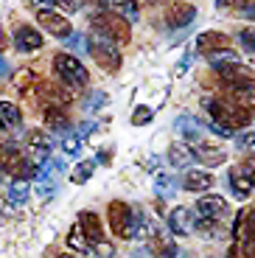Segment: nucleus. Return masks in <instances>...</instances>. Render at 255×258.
Masks as SVG:
<instances>
[{"label": "nucleus", "instance_id": "obj_1", "mask_svg": "<svg viewBox=\"0 0 255 258\" xmlns=\"http://www.w3.org/2000/svg\"><path fill=\"white\" fill-rule=\"evenodd\" d=\"M87 51L93 53V59L101 64L104 71H118L121 68V53L115 48V39L96 31V28H93V34H87Z\"/></svg>", "mask_w": 255, "mask_h": 258}, {"label": "nucleus", "instance_id": "obj_2", "mask_svg": "<svg viewBox=\"0 0 255 258\" xmlns=\"http://www.w3.org/2000/svg\"><path fill=\"white\" fill-rule=\"evenodd\" d=\"M205 110L213 115V121H222L224 126L236 129V126H244L249 121V112L244 110L238 101H227V98H205Z\"/></svg>", "mask_w": 255, "mask_h": 258}, {"label": "nucleus", "instance_id": "obj_3", "mask_svg": "<svg viewBox=\"0 0 255 258\" xmlns=\"http://www.w3.org/2000/svg\"><path fill=\"white\" fill-rule=\"evenodd\" d=\"M90 26L96 31L107 34V37H112L115 42H129V20L123 14L112 12V9H101V14H93Z\"/></svg>", "mask_w": 255, "mask_h": 258}, {"label": "nucleus", "instance_id": "obj_4", "mask_svg": "<svg viewBox=\"0 0 255 258\" xmlns=\"http://www.w3.org/2000/svg\"><path fill=\"white\" fill-rule=\"evenodd\" d=\"M53 71H56L59 82L73 84V87H84L87 79H90L87 68H84L76 56H71V53H56V56H53Z\"/></svg>", "mask_w": 255, "mask_h": 258}, {"label": "nucleus", "instance_id": "obj_5", "mask_svg": "<svg viewBox=\"0 0 255 258\" xmlns=\"http://www.w3.org/2000/svg\"><path fill=\"white\" fill-rule=\"evenodd\" d=\"M107 222L109 230L121 239H135V208H129L126 202L115 200L107 208Z\"/></svg>", "mask_w": 255, "mask_h": 258}, {"label": "nucleus", "instance_id": "obj_6", "mask_svg": "<svg viewBox=\"0 0 255 258\" xmlns=\"http://www.w3.org/2000/svg\"><path fill=\"white\" fill-rule=\"evenodd\" d=\"M219 76H222L224 84H227V90L230 87H255V73L241 62L222 64V68H219Z\"/></svg>", "mask_w": 255, "mask_h": 258}, {"label": "nucleus", "instance_id": "obj_7", "mask_svg": "<svg viewBox=\"0 0 255 258\" xmlns=\"http://www.w3.org/2000/svg\"><path fill=\"white\" fill-rule=\"evenodd\" d=\"M168 227H171L174 236H191L197 230V216H194V208L177 205L168 216Z\"/></svg>", "mask_w": 255, "mask_h": 258}, {"label": "nucleus", "instance_id": "obj_8", "mask_svg": "<svg viewBox=\"0 0 255 258\" xmlns=\"http://www.w3.org/2000/svg\"><path fill=\"white\" fill-rule=\"evenodd\" d=\"M227 200H222V197H202V200L197 202V208H194V213H197L199 219H208V222H219L227 216Z\"/></svg>", "mask_w": 255, "mask_h": 258}, {"label": "nucleus", "instance_id": "obj_9", "mask_svg": "<svg viewBox=\"0 0 255 258\" xmlns=\"http://www.w3.org/2000/svg\"><path fill=\"white\" fill-rule=\"evenodd\" d=\"M37 20H39V26H42L45 31L53 34V37H59V39H68L73 34V26L56 12H37Z\"/></svg>", "mask_w": 255, "mask_h": 258}, {"label": "nucleus", "instance_id": "obj_10", "mask_svg": "<svg viewBox=\"0 0 255 258\" xmlns=\"http://www.w3.org/2000/svg\"><path fill=\"white\" fill-rule=\"evenodd\" d=\"M14 45L17 51L23 53H31V51H39L42 48V34L31 26H17L14 28Z\"/></svg>", "mask_w": 255, "mask_h": 258}, {"label": "nucleus", "instance_id": "obj_11", "mask_svg": "<svg viewBox=\"0 0 255 258\" xmlns=\"http://www.w3.org/2000/svg\"><path fill=\"white\" fill-rule=\"evenodd\" d=\"M227 182H230V194L236 197V200H247L249 191L255 188V182L249 180L247 174V168H230V174H227Z\"/></svg>", "mask_w": 255, "mask_h": 258}, {"label": "nucleus", "instance_id": "obj_12", "mask_svg": "<svg viewBox=\"0 0 255 258\" xmlns=\"http://www.w3.org/2000/svg\"><path fill=\"white\" fill-rule=\"evenodd\" d=\"M194 160H197V155H194V149L188 146V143H171L168 146V163H171L174 168H188L194 166Z\"/></svg>", "mask_w": 255, "mask_h": 258}, {"label": "nucleus", "instance_id": "obj_13", "mask_svg": "<svg viewBox=\"0 0 255 258\" xmlns=\"http://www.w3.org/2000/svg\"><path fill=\"white\" fill-rule=\"evenodd\" d=\"M194 155H197V160L202 163V166H222L224 160H227V155H224V149L219 146H211V143H197V149H194Z\"/></svg>", "mask_w": 255, "mask_h": 258}, {"label": "nucleus", "instance_id": "obj_14", "mask_svg": "<svg viewBox=\"0 0 255 258\" xmlns=\"http://www.w3.org/2000/svg\"><path fill=\"white\" fill-rule=\"evenodd\" d=\"M219 48H227V37H224L222 31H202L197 37V53H213L219 51Z\"/></svg>", "mask_w": 255, "mask_h": 258}, {"label": "nucleus", "instance_id": "obj_15", "mask_svg": "<svg viewBox=\"0 0 255 258\" xmlns=\"http://www.w3.org/2000/svg\"><path fill=\"white\" fill-rule=\"evenodd\" d=\"M194 20H197V6H188V3L174 6L171 12L166 14V23L171 28H185V26H191Z\"/></svg>", "mask_w": 255, "mask_h": 258}, {"label": "nucleus", "instance_id": "obj_16", "mask_svg": "<svg viewBox=\"0 0 255 258\" xmlns=\"http://www.w3.org/2000/svg\"><path fill=\"white\" fill-rule=\"evenodd\" d=\"M79 227L84 230V236H87L90 244H96V241H101V222H98L96 213H90V211H82L79 213Z\"/></svg>", "mask_w": 255, "mask_h": 258}, {"label": "nucleus", "instance_id": "obj_17", "mask_svg": "<svg viewBox=\"0 0 255 258\" xmlns=\"http://www.w3.org/2000/svg\"><path fill=\"white\" fill-rule=\"evenodd\" d=\"M182 188L191 194H202L208 191V188H213V177L208 174V171H188L182 180Z\"/></svg>", "mask_w": 255, "mask_h": 258}, {"label": "nucleus", "instance_id": "obj_18", "mask_svg": "<svg viewBox=\"0 0 255 258\" xmlns=\"http://www.w3.org/2000/svg\"><path fill=\"white\" fill-rule=\"evenodd\" d=\"M96 3L101 9H112V12L123 14L129 23H135V20H138V3H135V0H96Z\"/></svg>", "mask_w": 255, "mask_h": 258}, {"label": "nucleus", "instance_id": "obj_19", "mask_svg": "<svg viewBox=\"0 0 255 258\" xmlns=\"http://www.w3.org/2000/svg\"><path fill=\"white\" fill-rule=\"evenodd\" d=\"M28 180L26 177H20V180H14L12 185L6 188V200H9V205H23V202L28 200Z\"/></svg>", "mask_w": 255, "mask_h": 258}, {"label": "nucleus", "instance_id": "obj_20", "mask_svg": "<svg viewBox=\"0 0 255 258\" xmlns=\"http://www.w3.org/2000/svg\"><path fill=\"white\" fill-rule=\"evenodd\" d=\"M68 247L71 250H76V252H84V255H90L93 252V244L87 241V236H84V230L82 227H71V233H68Z\"/></svg>", "mask_w": 255, "mask_h": 258}, {"label": "nucleus", "instance_id": "obj_21", "mask_svg": "<svg viewBox=\"0 0 255 258\" xmlns=\"http://www.w3.org/2000/svg\"><path fill=\"white\" fill-rule=\"evenodd\" d=\"M45 121H48V129H51V132L68 135V118H65L56 107H45Z\"/></svg>", "mask_w": 255, "mask_h": 258}, {"label": "nucleus", "instance_id": "obj_22", "mask_svg": "<svg viewBox=\"0 0 255 258\" xmlns=\"http://www.w3.org/2000/svg\"><path fill=\"white\" fill-rule=\"evenodd\" d=\"M177 129L185 135V141L188 143H199L202 141V132H199V123H197V118H188V115H182L177 121Z\"/></svg>", "mask_w": 255, "mask_h": 258}, {"label": "nucleus", "instance_id": "obj_23", "mask_svg": "<svg viewBox=\"0 0 255 258\" xmlns=\"http://www.w3.org/2000/svg\"><path fill=\"white\" fill-rule=\"evenodd\" d=\"M93 171H96V160H84V163H76V168L71 171V182H76V185H82V182H87L90 177H93Z\"/></svg>", "mask_w": 255, "mask_h": 258}, {"label": "nucleus", "instance_id": "obj_24", "mask_svg": "<svg viewBox=\"0 0 255 258\" xmlns=\"http://www.w3.org/2000/svg\"><path fill=\"white\" fill-rule=\"evenodd\" d=\"M20 110H17V104L12 101H0V121L6 123V126H20Z\"/></svg>", "mask_w": 255, "mask_h": 258}, {"label": "nucleus", "instance_id": "obj_25", "mask_svg": "<svg viewBox=\"0 0 255 258\" xmlns=\"http://www.w3.org/2000/svg\"><path fill=\"white\" fill-rule=\"evenodd\" d=\"M208 59H211V64L213 68H222V64H230V62H238V53H233L230 48H219V51H213V53H208Z\"/></svg>", "mask_w": 255, "mask_h": 258}, {"label": "nucleus", "instance_id": "obj_26", "mask_svg": "<svg viewBox=\"0 0 255 258\" xmlns=\"http://www.w3.org/2000/svg\"><path fill=\"white\" fill-rule=\"evenodd\" d=\"M154 188H157V197H168V194L177 188V180H174V174H157Z\"/></svg>", "mask_w": 255, "mask_h": 258}, {"label": "nucleus", "instance_id": "obj_27", "mask_svg": "<svg viewBox=\"0 0 255 258\" xmlns=\"http://www.w3.org/2000/svg\"><path fill=\"white\" fill-rule=\"evenodd\" d=\"M152 118H154V110H152V107H143V104H141V107H135V112H132V123H135V126H146Z\"/></svg>", "mask_w": 255, "mask_h": 258}, {"label": "nucleus", "instance_id": "obj_28", "mask_svg": "<svg viewBox=\"0 0 255 258\" xmlns=\"http://www.w3.org/2000/svg\"><path fill=\"white\" fill-rule=\"evenodd\" d=\"M79 149H82V138L68 132V135H65V141H62V152H65V155H76Z\"/></svg>", "mask_w": 255, "mask_h": 258}, {"label": "nucleus", "instance_id": "obj_29", "mask_svg": "<svg viewBox=\"0 0 255 258\" xmlns=\"http://www.w3.org/2000/svg\"><path fill=\"white\" fill-rule=\"evenodd\" d=\"M236 146L238 152H255V132H241L236 138Z\"/></svg>", "mask_w": 255, "mask_h": 258}, {"label": "nucleus", "instance_id": "obj_30", "mask_svg": "<svg viewBox=\"0 0 255 258\" xmlns=\"http://www.w3.org/2000/svg\"><path fill=\"white\" fill-rule=\"evenodd\" d=\"M238 42H241L247 51L255 53V28H241V31H238Z\"/></svg>", "mask_w": 255, "mask_h": 258}, {"label": "nucleus", "instance_id": "obj_31", "mask_svg": "<svg viewBox=\"0 0 255 258\" xmlns=\"http://www.w3.org/2000/svg\"><path fill=\"white\" fill-rule=\"evenodd\" d=\"M107 101H109L107 93H104V90H96L93 96H90V101H87V110H101V107H104Z\"/></svg>", "mask_w": 255, "mask_h": 258}, {"label": "nucleus", "instance_id": "obj_32", "mask_svg": "<svg viewBox=\"0 0 255 258\" xmlns=\"http://www.w3.org/2000/svg\"><path fill=\"white\" fill-rule=\"evenodd\" d=\"M31 82H37V76H34L31 71H20L17 73V87L23 93H28V84H31Z\"/></svg>", "mask_w": 255, "mask_h": 258}, {"label": "nucleus", "instance_id": "obj_33", "mask_svg": "<svg viewBox=\"0 0 255 258\" xmlns=\"http://www.w3.org/2000/svg\"><path fill=\"white\" fill-rule=\"evenodd\" d=\"M208 129H211L213 135H222V138H230V135H233V129L224 126L222 121H208Z\"/></svg>", "mask_w": 255, "mask_h": 258}, {"label": "nucleus", "instance_id": "obj_34", "mask_svg": "<svg viewBox=\"0 0 255 258\" xmlns=\"http://www.w3.org/2000/svg\"><path fill=\"white\" fill-rule=\"evenodd\" d=\"M28 146H48V149H51L53 143H51V138H48V135H39V132H31V135H28Z\"/></svg>", "mask_w": 255, "mask_h": 258}, {"label": "nucleus", "instance_id": "obj_35", "mask_svg": "<svg viewBox=\"0 0 255 258\" xmlns=\"http://www.w3.org/2000/svg\"><path fill=\"white\" fill-rule=\"evenodd\" d=\"M65 42H68V48H73V51H87V37H73L71 34Z\"/></svg>", "mask_w": 255, "mask_h": 258}, {"label": "nucleus", "instance_id": "obj_36", "mask_svg": "<svg viewBox=\"0 0 255 258\" xmlns=\"http://www.w3.org/2000/svg\"><path fill=\"white\" fill-rule=\"evenodd\" d=\"M53 3H56V9H62L65 14L79 12V3H76V0H53Z\"/></svg>", "mask_w": 255, "mask_h": 258}, {"label": "nucleus", "instance_id": "obj_37", "mask_svg": "<svg viewBox=\"0 0 255 258\" xmlns=\"http://www.w3.org/2000/svg\"><path fill=\"white\" fill-rule=\"evenodd\" d=\"M93 252H98V255H115V247L112 244H107V241H96V244H93Z\"/></svg>", "mask_w": 255, "mask_h": 258}, {"label": "nucleus", "instance_id": "obj_38", "mask_svg": "<svg viewBox=\"0 0 255 258\" xmlns=\"http://www.w3.org/2000/svg\"><path fill=\"white\" fill-rule=\"evenodd\" d=\"M28 3H31V9H37V12H51V9H56L53 0H28Z\"/></svg>", "mask_w": 255, "mask_h": 258}, {"label": "nucleus", "instance_id": "obj_39", "mask_svg": "<svg viewBox=\"0 0 255 258\" xmlns=\"http://www.w3.org/2000/svg\"><path fill=\"white\" fill-rule=\"evenodd\" d=\"M238 14L247 20H255V3H238Z\"/></svg>", "mask_w": 255, "mask_h": 258}, {"label": "nucleus", "instance_id": "obj_40", "mask_svg": "<svg viewBox=\"0 0 255 258\" xmlns=\"http://www.w3.org/2000/svg\"><path fill=\"white\" fill-rule=\"evenodd\" d=\"M53 188H56V185H53V180H45L42 185L37 188V194H39V197H51V194H53Z\"/></svg>", "mask_w": 255, "mask_h": 258}, {"label": "nucleus", "instance_id": "obj_41", "mask_svg": "<svg viewBox=\"0 0 255 258\" xmlns=\"http://www.w3.org/2000/svg\"><path fill=\"white\" fill-rule=\"evenodd\" d=\"M244 168H247V174H249V180H252V182H255V155H252V157H249V160H247V163H244Z\"/></svg>", "mask_w": 255, "mask_h": 258}, {"label": "nucleus", "instance_id": "obj_42", "mask_svg": "<svg viewBox=\"0 0 255 258\" xmlns=\"http://www.w3.org/2000/svg\"><path fill=\"white\" fill-rule=\"evenodd\" d=\"M241 0H216V6L219 9H233V6H238Z\"/></svg>", "mask_w": 255, "mask_h": 258}, {"label": "nucleus", "instance_id": "obj_43", "mask_svg": "<svg viewBox=\"0 0 255 258\" xmlns=\"http://www.w3.org/2000/svg\"><path fill=\"white\" fill-rule=\"evenodd\" d=\"M146 168H149V171H157V168H160V157H149V160H146Z\"/></svg>", "mask_w": 255, "mask_h": 258}, {"label": "nucleus", "instance_id": "obj_44", "mask_svg": "<svg viewBox=\"0 0 255 258\" xmlns=\"http://www.w3.org/2000/svg\"><path fill=\"white\" fill-rule=\"evenodd\" d=\"M244 252H247V255H255V236H249V239H247V244H244Z\"/></svg>", "mask_w": 255, "mask_h": 258}, {"label": "nucleus", "instance_id": "obj_45", "mask_svg": "<svg viewBox=\"0 0 255 258\" xmlns=\"http://www.w3.org/2000/svg\"><path fill=\"white\" fill-rule=\"evenodd\" d=\"M9 71H12L9 62H6V59H0V76H9Z\"/></svg>", "mask_w": 255, "mask_h": 258}, {"label": "nucleus", "instance_id": "obj_46", "mask_svg": "<svg viewBox=\"0 0 255 258\" xmlns=\"http://www.w3.org/2000/svg\"><path fill=\"white\" fill-rule=\"evenodd\" d=\"M3 48H6V39H3V31H0V51H3Z\"/></svg>", "mask_w": 255, "mask_h": 258}, {"label": "nucleus", "instance_id": "obj_47", "mask_svg": "<svg viewBox=\"0 0 255 258\" xmlns=\"http://www.w3.org/2000/svg\"><path fill=\"white\" fill-rule=\"evenodd\" d=\"M149 3H157V0H149Z\"/></svg>", "mask_w": 255, "mask_h": 258}, {"label": "nucleus", "instance_id": "obj_48", "mask_svg": "<svg viewBox=\"0 0 255 258\" xmlns=\"http://www.w3.org/2000/svg\"><path fill=\"white\" fill-rule=\"evenodd\" d=\"M0 216H3V213H0Z\"/></svg>", "mask_w": 255, "mask_h": 258}]
</instances>
